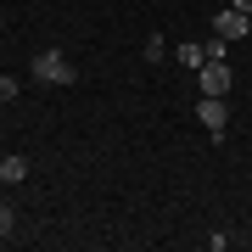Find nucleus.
Masks as SVG:
<instances>
[{
	"label": "nucleus",
	"instance_id": "20e7f679",
	"mask_svg": "<svg viewBox=\"0 0 252 252\" xmlns=\"http://www.w3.org/2000/svg\"><path fill=\"white\" fill-rule=\"evenodd\" d=\"M213 34H219V39H247V34H252V17L235 11V6H230V11H213Z\"/></svg>",
	"mask_w": 252,
	"mask_h": 252
},
{
	"label": "nucleus",
	"instance_id": "9d476101",
	"mask_svg": "<svg viewBox=\"0 0 252 252\" xmlns=\"http://www.w3.org/2000/svg\"><path fill=\"white\" fill-rule=\"evenodd\" d=\"M247 17H252V11H247Z\"/></svg>",
	"mask_w": 252,
	"mask_h": 252
},
{
	"label": "nucleus",
	"instance_id": "6e6552de",
	"mask_svg": "<svg viewBox=\"0 0 252 252\" xmlns=\"http://www.w3.org/2000/svg\"><path fill=\"white\" fill-rule=\"evenodd\" d=\"M17 95H23V84L11 79V73H0V101H17Z\"/></svg>",
	"mask_w": 252,
	"mask_h": 252
},
{
	"label": "nucleus",
	"instance_id": "7ed1b4c3",
	"mask_svg": "<svg viewBox=\"0 0 252 252\" xmlns=\"http://www.w3.org/2000/svg\"><path fill=\"white\" fill-rule=\"evenodd\" d=\"M196 79H202V95H230L235 73H230V62H202V67H196Z\"/></svg>",
	"mask_w": 252,
	"mask_h": 252
},
{
	"label": "nucleus",
	"instance_id": "f257e3e1",
	"mask_svg": "<svg viewBox=\"0 0 252 252\" xmlns=\"http://www.w3.org/2000/svg\"><path fill=\"white\" fill-rule=\"evenodd\" d=\"M28 73H34L39 84H79V67H73V56H62V51H39L34 62H28Z\"/></svg>",
	"mask_w": 252,
	"mask_h": 252
},
{
	"label": "nucleus",
	"instance_id": "39448f33",
	"mask_svg": "<svg viewBox=\"0 0 252 252\" xmlns=\"http://www.w3.org/2000/svg\"><path fill=\"white\" fill-rule=\"evenodd\" d=\"M23 180H28V157H17V152L0 157V185H23Z\"/></svg>",
	"mask_w": 252,
	"mask_h": 252
},
{
	"label": "nucleus",
	"instance_id": "423d86ee",
	"mask_svg": "<svg viewBox=\"0 0 252 252\" xmlns=\"http://www.w3.org/2000/svg\"><path fill=\"white\" fill-rule=\"evenodd\" d=\"M17 235V207L6 202V190H0V241H11Z\"/></svg>",
	"mask_w": 252,
	"mask_h": 252
},
{
	"label": "nucleus",
	"instance_id": "f03ea898",
	"mask_svg": "<svg viewBox=\"0 0 252 252\" xmlns=\"http://www.w3.org/2000/svg\"><path fill=\"white\" fill-rule=\"evenodd\" d=\"M196 118H202V129H207V135H224V124H230V107H224V95H202L196 101Z\"/></svg>",
	"mask_w": 252,
	"mask_h": 252
},
{
	"label": "nucleus",
	"instance_id": "0eeeda50",
	"mask_svg": "<svg viewBox=\"0 0 252 252\" xmlns=\"http://www.w3.org/2000/svg\"><path fill=\"white\" fill-rule=\"evenodd\" d=\"M174 56H180V62H185L190 73H196V67L207 62V45H196V39H190V45H180V51H174Z\"/></svg>",
	"mask_w": 252,
	"mask_h": 252
},
{
	"label": "nucleus",
	"instance_id": "1a4fd4ad",
	"mask_svg": "<svg viewBox=\"0 0 252 252\" xmlns=\"http://www.w3.org/2000/svg\"><path fill=\"white\" fill-rule=\"evenodd\" d=\"M230 6H235V11H252V0H230Z\"/></svg>",
	"mask_w": 252,
	"mask_h": 252
}]
</instances>
